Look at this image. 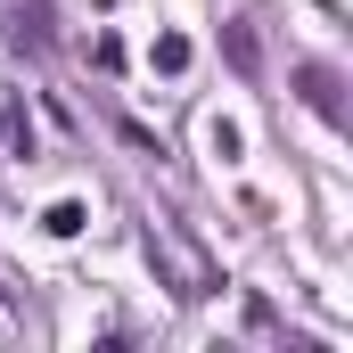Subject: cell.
I'll list each match as a JSON object with an SVG mask.
<instances>
[{
	"instance_id": "6da1fadb",
	"label": "cell",
	"mask_w": 353,
	"mask_h": 353,
	"mask_svg": "<svg viewBox=\"0 0 353 353\" xmlns=\"http://www.w3.org/2000/svg\"><path fill=\"white\" fill-rule=\"evenodd\" d=\"M296 83H304V99H312V107H321V115H329V123H345V107H337V83H329V74H321V66H304V74H296Z\"/></svg>"
}]
</instances>
